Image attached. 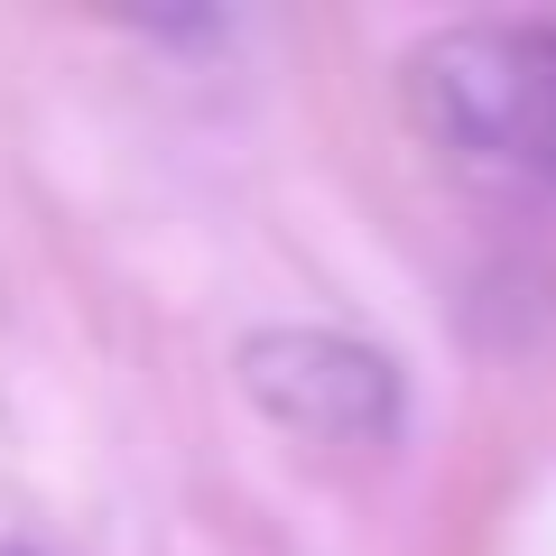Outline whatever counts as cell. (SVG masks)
<instances>
[{
	"instance_id": "7a4b0ae2",
	"label": "cell",
	"mask_w": 556,
	"mask_h": 556,
	"mask_svg": "<svg viewBox=\"0 0 556 556\" xmlns=\"http://www.w3.org/2000/svg\"><path fill=\"white\" fill-rule=\"evenodd\" d=\"M241 390L269 427L306 445H353V455L390 445L408 417L399 362L362 334H334V325H260L241 343Z\"/></svg>"
},
{
	"instance_id": "6da1fadb",
	"label": "cell",
	"mask_w": 556,
	"mask_h": 556,
	"mask_svg": "<svg viewBox=\"0 0 556 556\" xmlns=\"http://www.w3.org/2000/svg\"><path fill=\"white\" fill-rule=\"evenodd\" d=\"M399 84H408V121L445 159L556 186V20L437 28Z\"/></svg>"
},
{
	"instance_id": "3957f363",
	"label": "cell",
	"mask_w": 556,
	"mask_h": 556,
	"mask_svg": "<svg viewBox=\"0 0 556 556\" xmlns=\"http://www.w3.org/2000/svg\"><path fill=\"white\" fill-rule=\"evenodd\" d=\"M0 556H47V547H20V538H0Z\"/></svg>"
}]
</instances>
